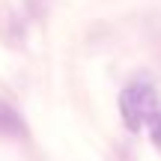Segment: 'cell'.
<instances>
[{
  "label": "cell",
  "instance_id": "obj_1",
  "mask_svg": "<svg viewBox=\"0 0 161 161\" xmlns=\"http://www.w3.org/2000/svg\"><path fill=\"white\" fill-rule=\"evenodd\" d=\"M119 114L128 131H140L158 114V90L152 80L137 78L119 92Z\"/></svg>",
  "mask_w": 161,
  "mask_h": 161
},
{
  "label": "cell",
  "instance_id": "obj_2",
  "mask_svg": "<svg viewBox=\"0 0 161 161\" xmlns=\"http://www.w3.org/2000/svg\"><path fill=\"white\" fill-rule=\"evenodd\" d=\"M27 134V125H24L21 114L12 108L9 102H0V137H24Z\"/></svg>",
  "mask_w": 161,
  "mask_h": 161
},
{
  "label": "cell",
  "instance_id": "obj_3",
  "mask_svg": "<svg viewBox=\"0 0 161 161\" xmlns=\"http://www.w3.org/2000/svg\"><path fill=\"white\" fill-rule=\"evenodd\" d=\"M155 140H158V143H161V116H158V119H155Z\"/></svg>",
  "mask_w": 161,
  "mask_h": 161
}]
</instances>
